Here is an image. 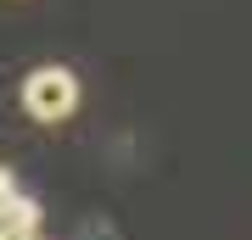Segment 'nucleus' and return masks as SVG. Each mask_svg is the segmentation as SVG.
<instances>
[{
    "mask_svg": "<svg viewBox=\"0 0 252 240\" xmlns=\"http://www.w3.org/2000/svg\"><path fill=\"white\" fill-rule=\"evenodd\" d=\"M79 107V79L67 67H34L23 79V112L34 123H67Z\"/></svg>",
    "mask_w": 252,
    "mask_h": 240,
    "instance_id": "1",
    "label": "nucleus"
},
{
    "mask_svg": "<svg viewBox=\"0 0 252 240\" xmlns=\"http://www.w3.org/2000/svg\"><path fill=\"white\" fill-rule=\"evenodd\" d=\"M11 196H17V179H11V168H0V207H6Z\"/></svg>",
    "mask_w": 252,
    "mask_h": 240,
    "instance_id": "3",
    "label": "nucleus"
},
{
    "mask_svg": "<svg viewBox=\"0 0 252 240\" xmlns=\"http://www.w3.org/2000/svg\"><path fill=\"white\" fill-rule=\"evenodd\" d=\"M0 240H39V201H28L17 190L0 207Z\"/></svg>",
    "mask_w": 252,
    "mask_h": 240,
    "instance_id": "2",
    "label": "nucleus"
}]
</instances>
